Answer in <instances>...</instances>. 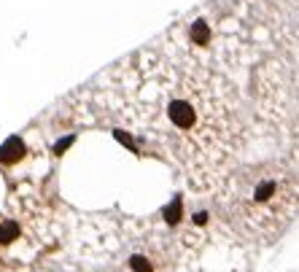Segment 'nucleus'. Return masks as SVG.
<instances>
[{
  "label": "nucleus",
  "instance_id": "2",
  "mask_svg": "<svg viewBox=\"0 0 299 272\" xmlns=\"http://www.w3.org/2000/svg\"><path fill=\"white\" fill-rule=\"evenodd\" d=\"M210 200L248 245L270 248L299 216V164L286 156L240 162Z\"/></svg>",
  "mask_w": 299,
  "mask_h": 272
},
{
  "label": "nucleus",
  "instance_id": "1",
  "mask_svg": "<svg viewBox=\"0 0 299 272\" xmlns=\"http://www.w3.org/2000/svg\"><path fill=\"white\" fill-rule=\"evenodd\" d=\"M59 103L73 124L105 127L132 151L164 159L197 194L221 186L240 164L251 132L243 86L164 35L116 59Z\"/></svg>",
  "mask_w": 299,
  "mask_h": 272
},
{
  "label": "nucleus",
  "instance_id": "4",
  "mask_svg": "<svg viewBox=\"0 0 299 272\" xmlns=\"http://www.w3.org/2000/svg\"><path fill=\"white\" fill-rule=\"evenodd\" d=\"M189 218L172 227L175 240V272H251L256 248L248 245L218 216L210 194H199Z\"/></svg>",
  "mask_w": 299,
  "mask_h": 272
},
{
  "label": "nucleus",
  "instance_id": "3",
  "mask_svg": "<svg viewBox=\"0 0 299 272\" xmlns=\"http://www.w3.org/2000/svg\"><path fill=\"white\" fill-rule=\"evenodd\" d=\"M65 229L76 272H175V240L164 218L70 213Z\"/></svg>",
  "mask_w": 299,
  "mask_h": 272
}]
</instances>
